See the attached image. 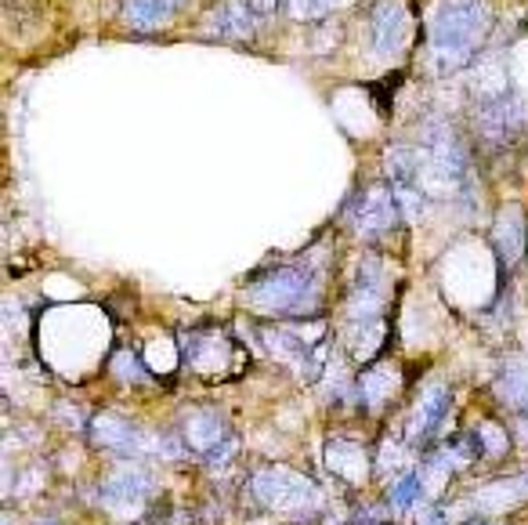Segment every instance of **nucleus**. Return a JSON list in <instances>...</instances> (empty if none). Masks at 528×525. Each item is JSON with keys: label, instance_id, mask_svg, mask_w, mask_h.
Instances as JSON below:
<instances>
[{"label": "nucleus", "instance_id": "obj_1", "mask_svg": "<svg viewBox=\"0 0 528 525\" xmlns=\"http://www.w3.org/2000/svg\"><path fill=\"white\" fill-rule=\"evenodd\" d=\"M489 8L485 0H445L431 15L427 40H431V58L442 73H456L478 55L481 40L489 37Z\"/></svg>", "mask_w": 528, "mask_h": 525}, {"label": "nucleus", "instance_id": "obj_2", "mask_svg": "<svg viewBox=\"0 0 528 525\" xmlns=\"http://www.w3.org/2000/svg\"><path fill=\"white\" fill-rule=\"evenodd\" d=\"M416 156H420V174H424L427 189L438 185L442 192H460L471 185V160H467V149L460 145L453 127L442 124V120H431V124L420 131Z\"/></svg>", "mask_w": 528, "mask_h": 525}, {"label": "nucleus", "instance_id": "obj_3", "mask_svg": "<svg viewBox=\"0 0 528 525\" xmlns=\"http://www.w3.org/2000/svg\"><path fill=\"white\" fill-rule=\"evenodd\" d=\"M521 124H525V105L510 91L507 80L481 87L478 105H474V127H478V134L492 149H503L507 142H514Z\"/></svg>", "mask_w": 528, "mask_h": 525}, {"label": "nucleus", "instance_id": "obj_4", "mask_svg": "<svg viewBox=\"0 0 528 525\" xmlns=\"http://www.w3.org/2000/svg\"><path fill=\"white\" fill-rule=\"evenodd\" d=\"M254 301L268 312H304L315 301V279L308 268H275L254 287Z\"/></svg>", "mask_w": 528, "mask_h": 525}, {"label": "nucleus", "instance_id": "obj_5", "mask_svg": "<svg viewBox=\"0 0 528 525\" xmlns=\"http://www.w3.org/2000/svg\"><path fill=\"white\" fill-rule=\"evenodd\" d=\"M387 185L395 192L398 207L406 210L409 218H420L427 200V185L424 174H420V156L416 149H406V145H391L387 149Z\"/></svg>", "mask_w": 528, "mask_h": 525}, {"label": "nucleus", "instance_id": "obj_6", "mask_svg": "<svg viewBox=\"0 0 528 525\" xmlns=\"http://www.w3.org/2000/svg\"><path fill=\"white\" fill-rule=\"evenodd\" d=\"M398 210L402 207H398L395 192L384 189V185H369L359 200L351 203V221L362 236H380L398 221Z\"/></svg>", "mask_w": 528, "mask_h": 525}, {"label": "nucleus", "instance_id": "obj_7", "mask_svg": "<svg viewBox=\"0 0 528 525\" xmlns=\"http://www.w3.org/2000/svg\"><path fill=\"white\" fill-rule=\"evenodd\" d=\"M254 29H257V15L246 8L243 0H221L199 22V33L214 40H246L254 37Z\"/></svg>", "mask_w": 528, "mask_h": 525}, {"label": "nucleus", "instance_id": "obj_8", "mask_svg": "<svg viewBox=\"0 0 528 525\" xmlns=\"http://www.w3.org/2000/svg\"><path fill=\"white\" fill-rule=\"evenodd\" d=\"M409 37V11L402 0H384L373 11V48L377 55H398Z\"/></svg>", "mask_w": 528, "mask_h": 525}, {"label": "nucleus", "instance_id": "obj_9", "mask_svg": "<svg viewBox=\"0 0 528 525\" xmlns=\"http://www.w3.org/2000/svg\"><path fill=\"white\" fill-rule=\"evenodd\" d=\"M123 4V19L127 26L138 29V33H152V29H163L178 8V0H120Z\"/></svg>", "mask_w": 528, "mask_h": 525}, {"label": "nucleus", "instance_id": "obj_10", "mask_svg": "<svg viewBox=\"0 0 528 525\" xmlns=\"http://www.w3.org/2000/svg\"><path fill=\"white\" fill-rule=\"evenodd\" d=\"M496 243H500V254L514 265V258L521 254V243H525V232H521V218L510 210V225H507V214L500 221V232H496Z\"/></svg>", "mask_w": 528, "mask_h": 525}, {"label": "nucleus", "instance_id": "obj_11", "mask_svg": "<svg viewBox=\"0 0 528 525\" xmlns=\"http://www.w3.org/2000/svg\"><path fill=\"white\" fill-rule=\"evenodd\" d=\"M340 4H344V0H290V15L293 19L312 22V19H322V15H330Z\"/></svg>", "mask_w": 528, "mask_h": 525}, {"label": "nucleus", "instance_id": "obj_12", "mask_svg": "<svg viewBox=\"0 0 528 525\" xmlns=\"http://www.w3.org/2000/svg\"><path fill=\"white\" fill-rule=\"evenodd\" d=\"M243 4L254 11L257 19H264V15H272V11L279 8V0H243Z\"/></svg>", "mask_w": 528, "mask_h": 525}, {"label": "nucleus", "instance_id": "obj_13", "mask_svg": "<svg viewBox=\"0 0 528 525\" xmlns=\"http://www.w3.org/2000/svg\"><path fill=\"white\" fill-rule=\"evenodd\" d=\"M178 4H181V0H178Z\"/></svg>", "mask_w": 528, "mask_h": 525}]
</instances>
